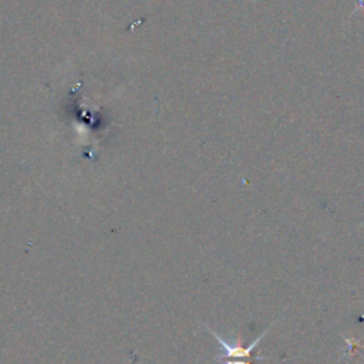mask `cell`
I'll return each instance as SVG.
<instances>
[{
    "label": "cell",
    "instance_id": "6da1fadb",
    "mask_svg": "<svg viewBox=\"0 0 364 364\" xmlns=\"http://www.w3.org/2000/svg\"><path fill=\"white\" fill-rule=\"evenodd\" d=\"M205 328L216 338V341L219 343L220 346V350H223L222 354L216 355V360H222V358H255L252 357V351L257 347V344L263 340V337L266 336L267 331H264L262 336H259L256 340H253L249 346H243V341H242V336H237L235 343H228L225 338H222L215 330H212L210 327L205 326Z\"/></svg>",
    "mask_w": 364,
    "mask_h": 364
},
{
    "label": "cell",
    "instance_id": "7a4b0ae2",
    "mask_svg": "<svg viewBox=\"0 0 364 364\" xmlns=\"http://www.w3.org/2000/svg\"><path fill=\"white\" fill-rule=\"evenodd\" d=\"M259 360H269L267 357H255V358H228L226 364H252L253 361H259Z\"/></svg>",
    "mask_w": 364,
    "mask_h": 364
}]
</instances>
